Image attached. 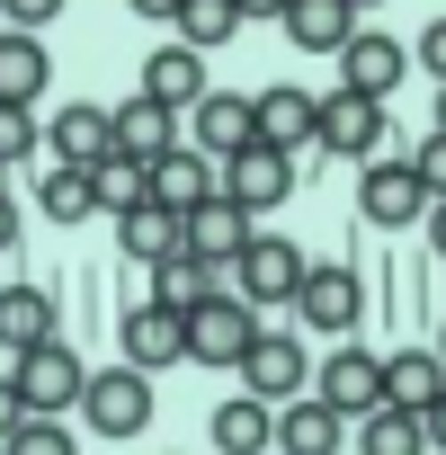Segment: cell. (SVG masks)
<instances>
[{"mask_svg":"<svg viewBox=\"0 0 446 455\" xmlns=\"http://www.w3.org/2000/svg\"><path fill=\"white\" fill-rule=\"evenodd\" d=\"M179 322H187V357L196 366H242V348L259 339V304H242V295H205Z\"/></svg>","mask_w":446,"mask_h":455,"instance_id":"obj_1","label":"cell"},{"mask_svg":"<svg viewBox=\"0 0 446 455\" xmlns=\"http://www.w3.org/2000/svg\"><path fill=\"white\" fill-rule=\"evenodd\" d=\"M81 384H90V366L63 348V331H54V339H36V348H19V402H28V419L72 411V402H81Z\"/></svg>","mask_w":446,"mask_h":455,"instance_id":"obj_2","label":"cell"},{"mask_svg":"<svg viewBox=\"0 0 446 455\" xmlns=\"http://www.w3.org/2000/svg\"><path fill=\"white\" fill-rule=\"evenodd\" d=\"M81 419H90L99 437H143V419H152V375H143V366H99V375L81 384Z\"/></svg>","mask_w":446,"mask_h":455,"instance_id":"obj_3","label":"cell"},{"mask_svg":"<svg viewBox=\"0 0 446 455\" xmlns=\"http://www.w3.org/2000/svg\"><path fill=\"white\" fill-rule=\"evenodd\" d=\"M304 268H313V259H304L286 233H251V251L233 259V277H242V304H295Z\"/></svg>","mask_w":446,"mask_h":455,"instance_id":"obj_4","label":"cell"},{"mask_svg":"<svg viewBox=\"0 0 446 455\" xmlns=\"http://www.w3.org/2000/svg\"><path fill=\"white\" fill-rule=\"evenodd\" d=\"M233 375H242V393H251V402H268V411H277V402H295V393H304V375H313V366H304L295 331H259V339L242 348V366H233Z\"/></svg>","mask_w":446,"mask_h":455,"instance_id":"obj_5","label":"cell"},{"mask_svg":"<svg viewBox=\"0 0 446 455\" xmlns=\"http://www.w3.org/2000/svg\"><path fill=\"white\" fill-rule=\"evenodd\" d=\"M223 196H233V205L259 223L268 205H286V196H295V161H286V152H268V143H251V152L223 161Z\"/></svg>","mask_w":446,"mask_h":455,"instance_id":"obj_6","label":"cell"},{"mask_svg":"<svg viewBox=\"0 0 446 455\" xmlns=\"http://www.w3.org/2000/svg\"><path fill=\"white\" fill-rule=\"evenodd\" d=\"M357 205H366V223L402 233V223H419V214H428V188H419V170H410V161H366Z\"/></svg>","mask_w":446,"mask_h":455,"instance_id":"obj_7","label":"cell"},{"mask_svg":"<svg viewBox=\"0 0 446 455\" xmlns=\"http://www.w3.org/2000/svg\"><path fill=\"white\" fill-rule=\"evenodd\" d=\"M313 143H322V152H339V161H366V152L384 143V99L331 90V99H322V125H313Z\"/></svg>","mask_w":446,"mask_h":455,"instance_id":"obj_8","label":"cell"},{"mask_svg":"<svg viewBox=\"0 0 446 455\" xmlns=\"http://www.w3.org/2000/svg\"><path fill=\"white\" fill-rule=\"evenodd\" d=\"M313 402H331L339 419H366V411L384 402V357H366V348L348 339V348H339V357L313 375Z\"/></svg>","mask_w":446,"mask_h":455,"instance_id":"obj_9","label":"cell"},{"mask_svg":"<svg viewBox=\"0 0 446 455\" xmlns=\"http://www.w3.org/2000/svg\"><path fill=\"white\" fill-rule=\"evenodd\" d=\"M187 152H205V161H233V152H251L259 143V125H251V99H233V90H205L196 108H187Z\"/></svg>","mask_w":446,"mask_h":455,"instance_id":"obj_10","label":"cell"},{"mask_svg":"<svg viewBox=\"0 0 446 455\" xmlns=\"http://www.w3.org/2000/svg\"><path fill=\"white\" fill-rule=\"evenodd\" d=\"M205 196H223V161H205V152H161L152 161V205H170V214H196Z\"/></svg>","mask_w":446,"mask_h":455,"instance_id":"obj_11","label":"cell"},{"mask_svg":"<svg viewBox=\"0 0 446 455\" xmlns=\"http://www.w3.org/2000/svg\"><path fill=\"white\" fill-rule=\"evenodd\" d=\"M251 251V214L233 205V196H205L196 214H187V259H205V268H233Z\"/></svg>","mask_w":446,"mask_h":455,"instance_id":"obj_12","label":"cell"},{"mask_svg":"<svg viewBox=\"0 0 446 455\" xmlns=\"http://www.w3.org/2000/svg\"><path fill=\"white\" fill-rule=\"evenodd\" d=\"M402 45L393 36H375V28H357L348 45H339V90H357V99H384V90H402Z\"/></svg>","mask_w":446,"mask_h":455,"instance_id":"obj_13","label":"cell"},{"mask_svg":"<svg viewBox=\"0 0 446 455\" xmlns=\"http://www.w3.org/2000/svg\"><path fill=\"white\" fill-rule=\"evenodd\" d=\"M251 125H259L268 152L295 161V143H313V125H322V99H313V90H259V99H251Z\"/></svg>","mask_w":446,"mask_h":455,"instance_id":"obj_14","label":"cell"},{"mask_svg":"<svg viewBox=\"0 0 446 455\" xmlns=\"http://www.w3.org/2000/svg\"><path fill=\"white\" fill-rule=\"evenodd\" d=\"M108 134H116V152L125 161H161V152H179V108H161V99H125L116 116H108Z\"/></svg>","mask_w":446,"mask_h":455,"instance_id":"obj_15","label":"cell"},{"mask_svg":"<svg viewBox=\"0 0 446 455\" xmlns=\"http://www.w3.org/2000/svg\"><path fill=\"white\" fill-rule=\"evenodd\" d=\"M116 331H125V366H143V375L170 366V357H187V322H179V304H134Z\"/></svg>","mask_w":446,"mask_h":455,"instance_id":"obj_16","label":"cell"},{"mask_svg":"<svg viewBox=\"0 0 446 455\" xmlns=\"http://www.w3.org/2000/svg\"><path fill=\"white\" fill-rule=\"evenodd\" d=\"M45 152L54 161H72V170H99L108 152H116V134H108V108H90V99H72L54 125H45Z\"/></svg>","mask_w":446,"mask_h":455,"instance_id":"obj_17","label":"cell"},{"mask_svg":"<svg viewBox=\"0 0 446 455\" xmlns=\"http://www.w3.org/2000/svg\"><path fill=\"white\" fill-rule=\"evenodd\" d=\"M357 304H366L357 268H304V286H295V313H304L313 331H348V322H357Z\"/></svg>","mask_w":446,"mask_h":455,"instance_id":"obj_18","label":"cell"},{"mask_svg":"<svg viewBox=\"0 0 446 455\" xmlns=\"http://www.w3.org/2000/svg\"><path fill=\"white\" fill-rule=\"evenodd\" d=\"M116 242H125V259H143V268H161V259H179L187 251V214H170V205H134V214H116Z\"/></svg>","mask_w":446,"mask_h":455,"instance_id":"obj_19","label":"cell"},{"mask_svg":"<svg viewBox=\"0 0 446 455\" xmlns=\"http://www.w3.org/2000/svg\"><path fill=\"white\" fill-rule=\"evenodd\" d=\"M286 45H304V54H339L348 36H357V10L348 0H286Z\"/></svg>","mask_w":446,"mask_h":455,"instance_id":"obj_20","label":"cell"},{"mask_svg":"<svg viewBox=\"0 0 446 455\" xmlns=\"http://www.w3.org/2000/svg\"><path fill=\"white\" fill-rule=\"evenodd\" d=\"M143 99H161V108H196L205 99V54H187V45H161L152 63H143Z\"/></svg>","mask_w":446,"mask_h":455,"instance_id":"obj_21","label":"cell"},{"mask_svg":"<svg viewBox=\"0 0 446 455\" xmlns=\"http://www.w3.org/2000/svg\"><path fill=\"white\" fill-rule=\"evenodd\" d=\"M277 446H286V455H339V446H348V419H339L331 402H286V411H277Z\"/></svg>","mask_w":446,"mask_h":455,"instance_id":"obj_22","label":"cell"},{"mask_svg":"<svg viewBox=\"0 0 446 455\" xmlns=\"http://www.w3.org/2000/svg\"><path fill=\"white\" fill-rule=\"evenodd\" d=\"M45 81H54L45 45H36L28 28H0V108H28V99H36Z\"/></svg>","mask_w":446,"mask_h":455,"instance_id":"obj_23","label":"cell"},{"mask_svg":"<svg viewBox=\"0 0 446 455\" xmlns=\"http://www.w3.org/2000/svg\"><path fill=\"white\" fill-rule=\"evenodd\" d=\"M437 393H446V357H428V348L384 357V402H393V411H428Z\"/></svg>","mask_w":446,"mask_h":455,"instance_id":"obj_24","label":"cell"},{"mask_svg":"<svg viewBox=\"0 0 446 455\" xmlns=\"http://www.w3.org/2000/svg\"><path fill=\"white\" fill-rule=\"evenodd\" d=\"M36 339H54V295L45 286H0V348H36Z\"/></svg>","mask_w":446,"mask_h":455,"instance_id":"obj_25","label":"cell"},{"mask_svg":"<svg viewBox=\"0 0 446 455\" xmlns=\"http://www.w3.org/2000/svg\"><path fill=\"white\" fill-rule=\"evenodd\" d=\"M214 446H223V455H268V446H277V411L251 402V393L223 402V411H214Z\"/></svg>","mask_w":446,"mask_h":455,"instance_id":"obj_26","label":"cell"},{"mask_svg":"<svg viewBox=\"0 0 446 455\" xmlns=\"http://www.w3.org/2000/svg\"><path fill=\"white\" fill-rule=\"evenodd\" d=\"M90 196H99V214H134V205L152 196V161H125V152H108V161L90 170Z\"/></svg>","mask_w":446,"mask_h":455,"instance_id":"obj_27","label":"cell"},{"mask_svg":"<svg viewBox=\"0 0 446 455\" xmlns=\"http://www.w3.org/2000/svg\"><path fill=\"white\" fill-rule=\"evenodd\" d=\"M419 446H428L419 411H393V402H375V411L357 419V455H419Z\"/></svg>","mask_w":446,"mask_h":455,"instance_id":"obj_28","label":"cell"},{"mask_svg":"<svg viewBox=\"0 0 446 455\" xmlns=\"http://www.w3.org/2000/svg\"><path fill=\"white\" fill-rule=\"evenodd\" d=\"M170 28H179L187 54H205V45H233V36H242V10H233V0H179Z\"/></svg>","mask_w":446,"mask_h":455,"instance_id":"obj_29","label":"cell"},{"mask_svg":"<svg viewBox=\"0 0 446 455\" xmlns=\"http://www.w3.org/2000/svg\"><path fill=\"white\" fill-rule=\"evenodd\" d=\"M36 205H45L54 223H81V214H99V196H90V170L54 161V170H45V188H36Z\"/></svg>","mask_w":446,"mask_h":455,"instance_id":"obj_30","label":"cell"},{"mask_svg":"<svg viewBox=\"0 0 446 455\" xmlns=\"http://www.w3.org/2000/svg\"><path fill=\"white\" fill-rule=\"evenodd\" d=\"M205 295H214V268H205V259L179 251V259L152 268V304H179V313H187V304H205Z\"/></svg>","mask_w":446,"mask_h":455,"instance_id":"obj_31","label":"cell"},{"mask_svg":"<svg viewBox=\"0 0 446 455\" xmlns=\"http://www.w3.org/2000/svg\"><path fill=\"white\" fill-rule=\"evenodd\" d=\"M0 455H81V446H72L63 419H19L10 437H0Z\"/></svg>","mask_w":446,"mask_h":455,"instance_id":"obj_32","label":"cell"},{"mask_svg":"<svg viewBox=\"0 0 446 455\" xmlns=\"http://www.w3.org/2000/svg\"><path fill=\"white\" fill-rule=\"evenodd\" d=\"M45 134H36V116L28 108H0V170H10V161H28Z\"/></svg>","mask_w":446,"mask_h":455,"instance_id":"obj_33","label":"cell"},{"mask_svg":"<svg viewBox=\"0 0 446 455\" xmlns=\"http://www.w3.org/2000/svg\"><path fill=\"white\" fill-rule=\"evenodd\" d=\"M45 19H63V0H0V28H45Z\"/></svg>","mask_w":446,"mask_h":455,"instance_id":"obj_34","label":"cell"},{"mask_svg":"<svg viewBox=\"0 0 446 455\" xmlns=\"http://www.w3.org/2000/svg\"><path fill=\"white\" fill-rule=\"evenodd\" d=\"M410 170H419V188H428V196H446V134H428Z\"/></svg>","mask_w":446,"mask_h":455,"instance_id":"obj_35","label":"cell"},{"mask_svg":"<svg viewBox=\"0 0 446 455\" xmlns=\"http://www.w3.org/2000/svg\"><path fill=\"white\" fill-rule=\"evenodd\" d=\"M419 63L446 81V19H428V36H419Z\"/></svg>","mask_w":446,"mask_h":455,"instance_id":"obj_36","label":"cell"},{"mask_svg":"<svg viewBox=\"0 0 446 455\" xmlns=\"http://www.w3.org/2000/svg\"><path fill=\"white\" fill-rule=\"evenodd\" d=\"M19 419H28V402H19V375H0V437H10Z\"/></svg>","mask_w":446,"mask_h":455,"instance_id":"obj_37","label":"cell"},{"mask_svg":"<svg viewBox=\"0 0 446 455\" xmlns=\"http://www.w3.org/2000/svg\"><path fill=\"white\" fill-rule=\"evenodd\" d=\"M419 428H428V446H437V455H446V393H437V402H428V411H419Z\"/></svg>","mask_w":446,"mask_h":455,"instance_id":"obj_38","label":"cell"},{"mask_svg":"<svg viewBox=\"0 0 446 455\" xmlns=\"http://www.w3.org/2000/svg\"><path fill=\"white\" fill-rule=\"evenodd\" d=\"M428 251L446 259V196H428Z\"/></svg>","mask_w":446,"mask_h":455,"instance_id":"obj_39","label":"cell"},{"mask_svg":"<svg viewBox=\"0 0 446 455\" xmlns=\"http://www.w3.org/2000/svg\"><path fill=\"white\" fill-rule=\"evenodd\" d=\"M134 19H179V0H125Z\"/></svg>","mask_w":446,"mask_h":455,"instance_id":"obj_40","label":"cell"},{"mask_svg":"<svg viewBox=\"0 0 446 455\" xmlns=\"http://www.w3.org/2000/svg\"><path fill=\"white\" fill-rule=\"evenodd\" d=\"M242 19H286V0H233Z\"/></svg>","mask_w":446,"mask_h":455,"instance_id":"obj_41","label":"cell"},{"mask_svg":"<svg viewBox=\"0 0 446 455\" xmlns=\"http://www.w3.org/2000/svg\"><path fill=\"white\" fill-rule=\"evenodd\" d=\"M10 242H19V205L0 196V251H10Z\"/></svg>","mask_w":446,"mask_h":455,"instance_id":"obj_42","label":"cell"},{"mask_svg":"<svg viewBox=\"0 0 446 455\" xmlns=\"http://www.w3.org/2000/svg\"><path fill=\"white\" fill-rule=\"evenodd\" d=\"M437 134H446V81H437Z\"/></svg>","mask_w":446,"mask_h":455,"instance_id":"obj_43","label":"cell"},{"mask_svg":"<svg viewBox=\"0 0 446 455\" xmlns=\"http://www.w3.org/2000/svg\"><path fill=\"white\" fill-rule=\"evenodd\" d=\"M348 10H375V0H348Z\"/></svg>","mask_w":446,"mask_h":455,"instance_id":"obj_44","label":"cell"},{"mask_svg":"<svg viewBox=\"0 0 446 455\" xmlns=\"http://www.w3.org/2000/svg\"><path fill=\"white\" fill-rule=\"evenodd\" d=\"M437 357H446V339H437Z\"/></svg>","mask_w":446,"mask_h":455,"instance_id":"obj_45","label":"cell"}]
</instances>
